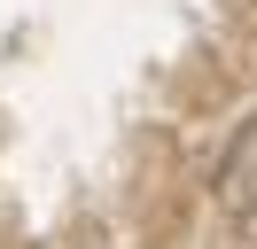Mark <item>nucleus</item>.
<instances>
[]
</instances>
